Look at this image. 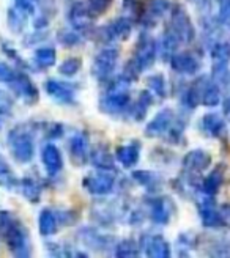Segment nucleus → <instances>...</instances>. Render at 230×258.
I'll use <instances>...</instances> for the list:
<instances>
[{"mask_svg":"<svg viewBox=\"0 0 230 258\" xmlns=\"http://www.w3.org/2000/svg\"><path fill=\"white\" fill-rule=\"evenodd\" d=\"M112 186V179L101 176V178H93L90 183H88V187L92 189V192H107Z\"/></svg>","mask_w":230,"mask_h":258,"instance_id":"nucleus-4","label":"nucleus"},{"mask_svg":"<svg viewBox=\"0 0 230 258\" xmlns=\"http://www.w3.org/2000/svg\"><path fill=\"white\" fill-rule=\"evenodd\" d=\"M119 158H120V161H122L123 164L131 165V164H134V162H136V159L139 158V154H137V151H136L134 148L128 147V148H122V150H120Z\"/></svg>","mask_w":230,"mask_h":258,"instance_id":"nucleus-5","label":"nucleus"},{"mask_svg":"<svg viewBox=\"0 0 230 258\" xmlns=\"http://www.w3.org/2000/svg\"><path fill=\"white\" fill-rule=\"evenodd\" d=\"M43 161L47 167V170L50 173H55L57 170H60L62 167V158H60V153L55 147L49 145L44 148V153H43Z\"/></svg>","mask_w":230,"mask_h":258,"instance_id":"nucleus-1","label":"nucleus"},{"mask_svg":"<svg viewBox=\"0 0 230 258\" xmlns=\"http://www.w3.org/2000/svg\"><path fill=\"white\" fill-rule=\"evenodd\" d=\"M90 4H92V8H95L96 11H103L107 8L110 0H90Z\"/></svg>","mask_w":230,"mask_h":258,"instance_id":"nucleus-8","label":"nucleus"},{"mask_svg":"<svg viewBox=\"0 0 230 258\" xmlns=\"http://www.w3.org/2000/svg\"><path fill=\"white\" fill-rule=\"evenodd\" d=\"M11 74V71L5 67V64H0V81L8 79V76Z\"/></svg>","mask_w":230,"mask_h":258,"instance_id":"nucleus-9","label":"nucleus"},{"mask_svg":"<svg viewBox=\"0 0 230 258\" xmlns=\"http://www.w3.org/2000/svg\"><path fill=\"white\" fill-rule=\"evenodd\" d=\"M32 144L29 139H19L15 144V154L21 161H29L32 158Z\"/></svg>","mask_w":230,"mask_h":258,"instance_id":"nucleus-2","label":"nucleus"},{"mask_svg":"<svg viewBox=\"0 0 230 258\" xmlns=\"http://www.w3.org/2000/svg\"><path fill=\"white\" fill-rule=\"evenodd\" d=\"M81 68V60L78 58H71V60H67L65 63L60 67V73L63 74H67V76H71L74 74L76 71H78Z\"/></svg>","mask_w":230,"mask_h":258,"instance_id":"nucleus-6","label":"nucleus"},{"mask_svg":"<svg viewBox=\"0 0 230 258\" xmlns=\"http://www.w3.org/2000/svg\"><path fill=\"white\" fill-rule=\"evenodd\" d=\"M40 228L43 235H50L55 231V219L49 211H43L40 217Z\"/></svg>","mask_w":230,"mask_h":258,"instance_id":"nucleus-3","label":"nucleus"},{"mask_svg":"<svg viewBox=\"0 0 230 258\" xmlns=\"http://www.w3.org/2000/svg\"><path fill=\"white\" fill-rule=\"evenodd\" d=\"M36 58L43 64H52L55 61V54L52 49H41V50H38Z\"/></svg>","mask_w":230,"mask_h":258,"instance_id":"nucleus-7","label":"nucleus"}]
</instances>
